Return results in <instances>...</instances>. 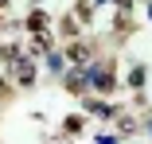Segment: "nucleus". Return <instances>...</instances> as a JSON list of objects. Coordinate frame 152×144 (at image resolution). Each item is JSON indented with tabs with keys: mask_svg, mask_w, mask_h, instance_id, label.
I'll use <instances>...</instances> for the list:
<instances>
[{
	"mask_svg": "<svg viewBox=\"0 0 152 144\" xmlns=\"http://www.w3.org/2000/svg\"><path fill=\"white\" fill-rule=\"evenodd\" d=\"M43 23H47L43 12H31V16H27V27H31V31H35V27H43Z\"/></svg>",
	"mask_w": 152,
	"mask_h": 144,
	"instance_id": "f257e3e1",
	"label": "nucleus"
}]
</instances>
